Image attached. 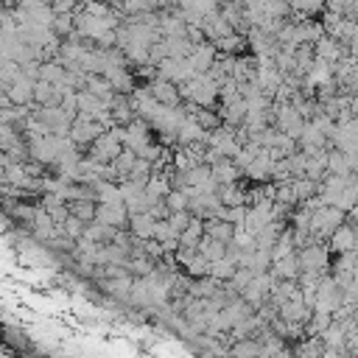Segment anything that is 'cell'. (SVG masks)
<instances>
[{"instance_id": "cell-39", "label": "cell", "mask_w": 358, "mask_h": 358, "mask_svg": "<svg viewBox=\"0 0 358 358\" xmlns=\"http://www.w3.org/2000/svg\"><path fill=\"white\" fill-rule=\"evenodd\" d=\"M330 325H333V316H330V314L314 311V316H311V319H308V325H305V333H308V336H322Z\"/></svg>"}, {"instance_id": "cell-1", "label": "cell", "mask_w": 358, "mask_h": 358, "mask_svg": "<svg viewBox=\"0 0 358 358\" xmlns=\"http://www.w3.org/2000/svg\"><path fill=\"white\" fill-rule=\"evenodd\" d=\"M126 146H123V126H115V129H109V132H104L93 146L87 149L90 152V157L96 160V163H101V165H112L118 157H120V152H123Z\"/></svg>"}, {"instance_id": "cell-45", "label": "cell", "mask_w": 358, "mask_h": 358, "mask_svg": "<svg viewBox=\"0 0 358 358\" xmlns=\"http://www.w3.org/2000/svg\"><path fill=\"white\" fill-rule=\"evenodd\" d=\"M344 352H347V358H355V355H358V328L347 333V341H344Z\"/></svg>"}, {"instance_id": "cell-5", "label": "cell", "mask_w": 358, "mask_h": 358, "mask_svg": "<svg viewBox=\"0 0 358 358\" xmlns=\"http://www.w3.org/2000/svg\"><path fill=\"white\" fill-rule=\"evenodd\" d=\"M297 258H300V266H303V271H316V274H330V247L328 244H322V241H316V244H311V247H305V249H300L297 252Z\"/></svg>"}, {"instance_id": "cell-9", "label": "cell", "mask_w": 358, "mask_h": 358, "mask_svg": "<svg viewBox=\"0 0 358 358\" xmlns=\"http://www.w3.org/2000/svg\"><path fill=\"white\" fill-rule=\"evenodd\" d=\"M96 222L109 224V227H115V230H129L132 213H129L126 202H120V204H98V216H96Z\"/></svg>"}, {"instance_id": "cell-24", "label": "cell", "mask_w": 358, "mask_h": 358, "mask_svg": "<svg viewBox=\"0 0 358 358\" xmlns=\"http://www.w3.org/2000/svg\"><path fill=\"white\" fill-rule=\"evenodd\" d=\"M292 350H294V358H322L325 341H322V336H308V339L292 344Z\"/></svg>"}, {"instance_id": "cell-19", "label": "cell", "mask_w": 358, "mask_h": 358, "mask_svg": "<svg viewBox=\"0 0 358 358\" xmlns=\"http://www.w3.org/2000/svg\"><path fill=\"white\" fill-rule=\"evenodd\" d=\"M204 37H207V42H213L216 45L219 39H224V37H230V34H235L233 31V26L224 20V15L219 12V15H210V17H204Z\"/></svg>"}, {"instance_id": "cell-35", "label": "cell", "mask_w": 358, "mask_h": 358, "mask_svg": "<svg viewBox=\"0 0 358 358\" xmlns=\"http://www.w3.org/2000/svg\"><path fill=\"white\" fill-rule=\"evenodd\" d=\"M70 216L82 219L84 224H93L96 216H98V202H70Z\"/></svg>"}, {"instance_id": "cell-23", "label": "cell", "mask_w": 358, "mask_h": 358, "mask_svg": "<svg viewBox=\"0 0 358 358\" xmlns=\"http://www.w3.org/2000/svg\"><path fill=\"white\" fill-rule=\"evenodd\" d=\"M219 115H222L224 126H230V129H241V126L247 123V115H249V109H247V101L241 98V101H235V104H227V107H222V109H219Z\"/></svg>"}, {"instance_id": "cell-4", "label": "cell", "mask_w": 358, "mask_h": 358, "mask_svg": "<svg viewBox=\"0 0 358 358\" xmlns=\"http://www.w3.org/2000/svg\"><path fill=\"white\" fill-rule=\"evenodd\" d=\"M341 305H344L341 285L336 283L333 274H325L322 283H319V292H316V308H314V311H322V314H330V316H333Z\"/></svg>"}, {"instance_id": "cell-26", "label": "cell", "mask_w": 358, "mask_h": 358, "mask_svg": "<svg viewBox=\"0 0 358 358\" xmlns=\"http://www.w3.org/2000/svg\"><path fill=\"white\" fill-rule=\"evenodd\" d=\"M247 45H249V39L241 37V34H230V37H224V39L216 42L219 56H244V48Z\"/></svg>"}, {"instance_id": "cell-28", "label": "cell", "mask_w": 358, "mask_h": 358, "mask_svg": "<svg viewBox=\"0 0 358 358\" xmlns=\"http://www.w3.org/2000/svg\"><path fill=\"white\" fill-rule=\"evenodd\" d=\"M115 235H118V230L109 227V224H101V222H93V224H87V230H84V238L93 241V244H112Z\"/></svg>"}, {"instance_id": "cell-36", "label": "cell", "mask_w": 358, "mask_h": 358, "mask_svg": "<svg viewBox=\"0 0 358 358\" xmlns=\"http://www.w3.org/2000/svg\"><path fill=\"white\" fill-rule=\"evenodd\" d=\"M235 271H238V263L230 260V258L210 263V277H216V280H222V283H230V280L235 277Z\"/></svg>"}, {"instance_id": "cell-15", "label": "cell", "mask_w": 358, "mask_h": 358, "mask_svg": "<svg viewBox=\"0 0 358 358\" xmlns=\"http://www.w3.org/2000/svg\"><path fill=\"white\" fill-rule=\"evenodd\" d=\"M34 87H37V82H31V79L20 76L9 90H0V93L9 96L15 107H37V104H34Z\"/></svg>"}, {"instance_id": "cell-32", "label": "cell", "mask_w": 358, "mask_h": 358, "mask_svg": "<svg viewBox=\"0 0 358 358\" xmlns=\"http://www.w3.org/2000/svg\"><path fill=\"white\" fill-rule=\"evenodd\" d=\"M219 199L222 204L227 207H238V204H247V188L238 182V185H222L219 188Z\"/></svg>"}, {"instance_id": "cell-17", "label": "cell", "mask_w": 358, "mask_h": 358, "mask_svg": "<svg viewBox=\"0 0 358 358\" xmlns=\"http://www.w3.org/2000/svg\"><path fill=\"white\" fill-rule=\"evenodd\" d=\"M104 76H107V82L112 84V90L120 93V96H132V93L137 90L134 76L129 73V67H107Z\"/></svg>"}, {"instance_id": "cell-33", "label": "cell", "mask_w": 358, "mask_h": 358, "mask_svg": "<svg viewBox=\"0 0 358 358\" xmlns=\"http://www.w3.org/2000/svg\"><path fill=\"white\" fill-rule=\"evenodd\" d=\"M202 241H204V222H202V219H193L190 227L179 235V244H182L185 249H199Z\"/></svg>"}, {"instance_id": "cell-44", "label": "cell", "mask_w": 358, "mask_h": 358, "mask_svg": "<svg viewBox=\"0 0 358 358\" xmlns=\"http://www.w3.org/2000/svg\"><path fill=\"white\" fill-rule=\"evenodd\" d=\"M154 238L160 241V244H165V241H171V238H177L174 235V230H171V222L165 219V222H157V230H154Z\"/></svg>"}, {"instance_id": "cell-48", "label": "cell", "mask_w": 358, "mask_h": 358, "mask_svg": "<svg viewBox=\"0 0 358 358\" xmlns=\"http://www.w3.org/2000/svg\"><path fill=\"white\" fill-rule=\"evenodd\" d=\"M347 222H350V224H358V204H355V207L347 213Z\"/></svg>"}, {"instance_id": "cell-8", "label": "cell", "mask_w": 358, "mask_h": 358, "mask_svg": "<svg viewBox=\"0 0 358 358\" xmlns=\"http://www.w3.org/2000/svg\"><path fill=\"white\" fill-rule=\"evenodd\" d=\"M149 143H154V137H152V126L143 120V118H137L134 123L123 126V146L132 149L134 154H137L140 149H146Z\"/></svg>"}, {"instance_id": "cell-10", "label": "cell", "mask_w": 358, "mask_h": 358, "mask_svg": "<svg viewBox=\"0 0 358 358\" xmlns=\"http://www.w3.org/2000/svg\"><path fill=\"white\" fill-rule=\"evenodd\" d=\"M188 62H190L196 76H204V73H210V70H213V64L219 62V48L213 42H202V45H196V51L190 53Z\"/></svg>"}, {"instance_id": "cell-7", "label": "cell", "mask_w": 358, "mask_h": 358, "mask_svg": "<svg viewBox=\"0 0 358 358\" xmlns=\"http://www.w3.org/2000/svg\"><path fill=\"white\" fill-rule=\"evenodd\" d=\"M104 132L107 129L101 123H96L93 118H87V115H79L73 120V126H70V137H73V143H76L79 149H90Z\"/></svg>"}, {"instance_id": "cell-42", "label": "cell", "mask_w": 358, "mask_h": 358, "mask_svg": "<svg viewBox=\"0 0 358 358\" xmlns=\"http://www.w3.org/2000/svg\"><path fill=\"white\" fill-rule=\"evenodd\" d=\"M165 204H168L171 213H185V210H190V199H188L185 190H171V193L165 196Z\"/></svg>"}, {"instance_id": "cell-21", "label": "cell", "mask_w": 358, "mask_h": 358, "mask_svg": "<svg viewBox=\"0 0 358 358\" xmlns=\"http://www.w3.org/2000/svg\"><path fill=\"white\" fill-rule=\"evenodd\" d=\"M269 274H271L274 280H300V274H303L300 258H297V255H292V258L274 260V263H271V269H269Z\"/></svg>"}, {"instance_id": "cell-47", "label": "cell", "mask_w": 358, "mask_h": 358, "mask_svg": "<svg viewBox=\"0 0 358 358\" xmlns=\"http://www.w3.org/2000/svg\"><path fill=\"white\" fill-rule=\"evenodd\" d=\"M322 358H347V355H344V352H339V350H330V347H325Z\"/></svg>"}, {"instance_id": "cell-11", "label": "cell", "mask_w": 358, "mask_h": 358, "mask_svg": "<svg viewBox=\"0 0 358 358\" xmlns=\"http://www.w3.org/2000/svg\"><path fill=\"white\" fill-rule=\"evenodd\" d=\"M274 165H277V157L271 154V149H263L258 154V160L244 171V177L252 179V182H258V185H266L271 179V174H274Z\"/></svg>"}, {"instance_id": "cell-18", "label": "cell", "mask_w": 358, "mask_h": 358, "mask_svg": "<svg viewBox=\"0 0 358 358\" xmlns=\"http://www.w3.org/2000/svg\"><path fill=\"white\" fill-rule=\"evenodd\" d=\"M129 230L137 241H152L154 230H157V219L152 216V213H134L132 222H129Z\"/></svg>"}, {"instance_id": "cell-29", "label": "cell", "mask_w": 358, "mask_h": 358, "mask_svg": "<svg viewBox=\"0 0 358 358\" xmlns=\"http://www.w3.org/2000/svg\"><path fill=\"white\" fill-rule=\"evenodd\" d=\"M42 82L56 87H67V67L62 62H42Z\"/></svg>"}, {"instance_id": "cell-22", "label": "cell", "mask_w": 358, "mask_h": 358, "mask_svg": "<svg viewBox=\"0 0 358 358\" xmlns=\"http://www.w3.org/2000/svg\"><path fill=\"white\" fill-rule=\"evenodd\" d=\"M210 168H213V179H216L219 185H238L241 177H244V171L235 165V160H219Z\"/></svg>"}, {"instance_id": "cell-37", "label": "cell", "mask_w": 358, "mask_h": 358, "mask_svg": "<svg viewBox=\"0 0 358 358\" xmlns=\"http://www.w3.org/2000/svg\"><path fill=\"white\" fill-rule=\"evenodd\" d=\"M137 160H140V157H137V154H134L132 149H123V152H120V157H118V160L112 163V165L118 168V177H120V182H123V179H129V174L134 171Z\"/></svg>"}, {"instance_id": "cell-30", "label": "cell", "mask_w": 358, "mask_h": 358, "mask_svg": "<svg viewBox=\"0 0 358 358\" xmlns=\"http://www.w3.org/2000/svg\"><path fill=\"white\" fill-rule=\"evenodd\" d=\"M328 174H336V177H352V165H350V157L339 149H330L328 154Z\"/></svg>"}, {"instance_id": "cell-38", "label": "cell", "mask_w": 358, "mask_h": 358, "mask_svg": "<svg viewBox=\"0 0 358 358\" xmlns=\"http://www.w3.org/2000/svg\"><path fill=\"white\" fill-rule=\"evenodd\" d=\"M277 204H285V207H300V199H297V190H294V179L292 182H283L277 185V196H274Z\"/></svg>"}, {"instance_id": "cell-12", "label": "cell", "mask_w": 358, "mask_h": 358, "mask_svg": "<svg viewBox=\"0 0 358 358\" xmlns=\"http://www.w3.org/2000/svg\"><path fill=\"white\" fill-rule=\"evenodd\" d=\"M328 247H330V252H336V255H347V252H358V230L347 222V224H341L336 233H333V238L328 241Z\"/></svg>"}, {"instance_id": "cell-20", "label": "cell", "mask_w": 358, "mask_h": 358, "mask_svg": "<svg viewBox=\"0 0 358 358\" xmlns=\"http://www.w3.org/2000/svg\"><path fill=\"white\" fill-rule=\"evenodd\" d=\"M204 235H210L213 241H222V244H233L235 241V224L224 222V219H207L204 222Z\"/></svg>"}, {"instance_id": "cell-31", "label": "cell", "mask_w": 358, "mask_h": 358, "mask_svg": "<svg viewBox=\"0 0 358 358\" xmlns=\"http://www.w3.org/2000/svg\"><path fill=\"white\" fill-rule=\"evenodd\" d=\"M322 341H325V347L344 352V341H347V330H344V325L333 319V325H330V328L322 333ZM344 355H347V352H344Z\"/></svg>"}, {"instance_id": "cell-46", "label": "cell", "mask_w": 358, "mask_h": 358, "mask_svg": "<svg viewBox=\"0 0 358 358\" xmlns=\"http://www.w3.org/2000/svg\"><path fill=\"white\" fill-rule=\"evenodd\" d=\"M300 289H303V285H300ZM316 292H319V285H305V289H303V303L314 311L316 308Z\"/></svg>"}, {"instance_id": "cell-14", "label": "cell", "mask_w": 358, "mask_h": 358, "mask_svg": "<svg viewBox=\"0 0 358 358\" xmlns=\"http://www.w3.org/2000/svg\"><path fill=\"white\" fill-rule=\"evenodd\" d=\"M149 90L154 96V101H160L163 107H182V96H179V84L174 82H165V79H154L149 82Z\"/></svg>"}, {"instance_id": "cell-25", "label": "cell", "mask_w": 358, "mask_h": 358, "mask_svg": "<svg viewBox=\"0 0 358 358\" xmlns=\"http://www.w3.org/2000/svg\"><path fill=\"white\" fill-rule=\"evenodd\" d=\"M230 358H263V344L258 339H241L230 344Z\"/></svg>"}, {"instance_id": "cell-40", "label": "cell", "mask_w": 358, "mask_h": 358, "mask_svg": "<svg viewBox=\"0 0 358 358\" xmlns=\"http://www.w3.org/2000/svg\"><path fill=\"white\" fill-rule=\"evenodd\" d=\"M294 190H297V199L303 204V202H308V199H314L319 193V182H314L308 177H300V179H294Z\"/></svg>"}, {"instance_id": "cell-3", "label": "cell", "mask_w": 358, "mask_h": 358, "mask_svg": "<svg viewBox=\"0 0 358 358\" xmlns=\"http://www.w3.org/2000/svg\"><path fill=\"white\" fill-rule=\"evenodd\" d=\"M271 112H274V129H280L283 134H289L300 143V137L308 126V120L300 115V109L289 101V104H271Z\"/></svg>"}, {"instance_id": "cell-34", "label": "cell", "mask_w": 358, "mask_h": 358, "mask_svg": "<svg viewBox=\"0 0 358 358\" xmlns=\"http://www.w3.org/2000/svg\"><path fill=\"white\" fill-rule=\"evenodd\" d=\"M227 249H230L227 244H222V241H213L210 235H204V241L199 244V252H202V255H204L210 263L224 260V258H227Z\"/></svg>"}, {"instance_id": "cell-13", "label": "cell", "mask_w": 358, "mask_h": 358, "mask_svg": "<svg viewBox=\"0 0 358 358\" xmlns=\"http://www.w3.org/2000/svg\"><path fill=\"white\" fill-rule=\"evenodd\" d=\"M207 137H210V132L202 129V126L188 115V120L182 123V129H179V134H177V149H190V146H199V143H204V146H207Z\"/></svg>"}, {"instance_id": "cell-27", "label": "cell", "mask_w": 358, "mask_h": 358, "mask_svg": "<svg viewBox=\"0 0 358 358\" xmlns=\"http://www.w3.org/2000/svg\"><path fill=\"white\" fill-rule=\"evenodd\" d=\"M96 202L98 204H120L123 202L120 182H98L96 185Z\"/></svg>"}, {"instance_id": "cell-41", "label": "cell", "mask_w": 358, "mask_h": 358, "mask_svg": "<svg viewBox=\"0 0 358 358\" xmlns=\"http://www.w3.org/2000/svg\"><path fill=\"white\" fill-rule=\"evenodd\" d=\"M59 230H62V235H67V238L82 241V238H84V230H87V224H84L82 219H76V216H70L64 224H59Z\"/></svg>"}, {"instance_id": "cell-49", "label": "cell", "mask_w": 358, "mask_h": 358, "mask_svg": "<svg viewBox=\"0 0 358 358\" xmlns=\"http://www.w3.org/2000/svg\"><path fill=\"white\" fill-rule=\"evenodd\" d=\"M96 3H104V6H120V0H96Z\"/></svg>"}, {"instance_id": "cell-2", "label": "cell", "mask_w": 358, "mask_h": 358, "mask_svg": "<svg viewBox=\"0 0 358 358\" xmlns=\"http://www.w3.org/2000/svg\"><path fill=\"white\" fill-rule=\"evenodd\" d=\"M341 224H347V213L344 210H339V207H322V210L314 213V219H311V235L316 241L328 244Z\"/></svg>"}, {"instance_id": "cell-16", "label": "cell", "mask_w": 358, "mask_h": 358, "mask_svg": "<svg viewBox=\"0 0 358 358\" xmlns=\"http://www.w3.org/2000/svg\"><path fill=\"white\" fill-rule=\"evenodd\" d=\"M314 316V311L303 303V292H300V297H294V300H289L285 305H280V319H285V322H297V325H308V319Z\"/></svg>"}, {"instance_id": "cell-6", "label": "cell", "mask_w": 358, "mask_h": 358, "mask_svg": "<svg viewBox=\"0 0 358 358\" xmlns=\"http://www.w3.org/2000/svg\"><path fill=\"white\" fill-rule=\"evenodd\" d=\"M34 115L53 132V134H70V126L79 115H70L62 107H34Z\"/></svg>"}, {"instance_id": "cell-43", "label": "cell", "mask_w": 358, "mask_h": 358, "mask_svg": "<svg viewBox=\"0 0 358 358\" xmlns=\"http://www.w3.org/2000/svg\"><path fill=\"white\" fill-rule=\"evenodd\" d=\"M193 219H196V216H193L190 210H185V213H171V219H168V222H171V230H174V235L179 238V235H182V233L190 227V222H193Z\"/></svg>"}]
</instances>
